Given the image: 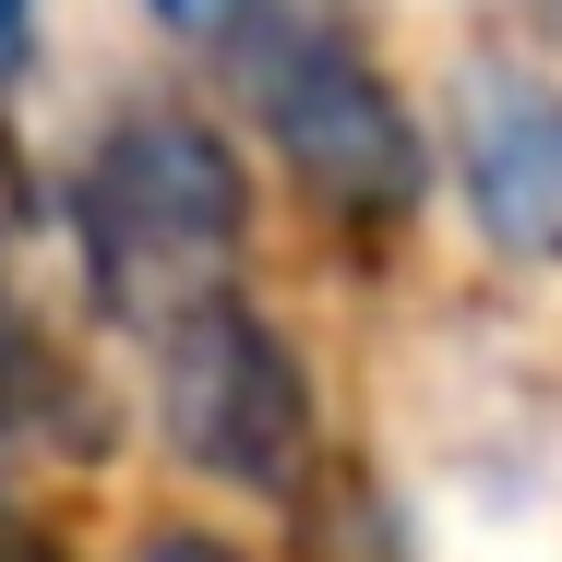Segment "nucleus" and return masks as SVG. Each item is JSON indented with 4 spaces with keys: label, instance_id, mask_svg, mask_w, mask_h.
<instances>
[{
    "label": "nucleus",
    "instance_id": "1",
    "mask_svg": "<svg viewBox=\"0 0 562 562\" xmlns=\"http://www.w3.org/2000/svg\"><path fill=\"white\" fill-rule=\"evenodd\" d=\"M60 227H72V263H85V300L120 336H156V324H180V312L239 288V263H251V168L204 109L144 97L85 144V168L60 192Z\"/></svg>",
    "mask_w": 562,
    "mask_h": 562
},
{
    "label": "nucleus",
    "instance_id": "7",
    "mask_svg": "<svg viewBox=\"0 0 562 562\" xmlns=\"http://www.w3.org/2000/svg\"><path fill=\"white\" fill-rule=\"evenodd\" d=\"M120 562H276V551H251V539L216 527V515H144Z\"/></svg>",
    "mask_w": 562,
    "mask_h": 562
},
{
    "label": "nucleus",
    "instance_id": "3",
    "mask_svg": "<svg viewBox=\"0 0 562 562\" xmlns=\"http://www.w3.org/2000/svg\"><path fill=\"white\" fill-rule=\"evenodd\" d=\"M239 85H251V120L288 168V192L324 227H407L431 204V132L395 97V72L371 48H347L336 24H263L239 36Z\"/></svg>",
    "mask_w": 562,
    "mask_h": 562
},
{
    "label": "nucleus",
    "instance_id": "10",
    "mask_svg": "<svg viewBox=\"0 0 562 562\" xmlns=\"http://www.w3.org/2000/svg\"><path fill=\"white\" fill-rule=\"evenodd\" d=\"M36 72V0H0V97Z\"/></svg>",
    "mask_w": 562,
    "mask_h": 562
},
{
    "label": "nucleus",
    "instance_id": "8",
    "mask_svg": "<svg viewBox=\"0 0 562 562\" xmlns=\"http://www.w3.org/2000/svg\"><path fill=\"white\" fill-rule=\"evenodd\" d=\"M0 562H85L72 551V515L36 479H0Z\"/></svg>",
    "mask_w": 562,
    "mask_h": 562
},
{
    "label": "nucleus",
    "instance_id": "5",
    "mask_svg": "<svg viewBox=\"0 0 562 562\" xmlns=\"http://www.w3.org/2000/svg\"><path fill=\"white\" fill-rule=\"evenodd\" d=\"M120 407L85 371V347H60L36 312H0V479H48V467H109Z\"/></svg>",
    "mask_w": 562,
    "mask_h": 562
},
{
    "label": "nucleus",
    "instance_id": "4",
    "mask_svg": "<svg viewBox=\"0 0 562 562\" xmlns=\"http://www.w3.org/2000/svg\"><path fill=\"white\" fill-rule=\"evenodd\" d=\"M454 192L503 263H562V85L527 60L467 72L454 97Z\"/></svg>",
    "mask_w": 562,
    "mask_h": 562
},
{
    "label": "nucleus",
    "instance_id": "2",
    "mask_svg": "<svg viewBox=\"0 0 562 562\" xmlns=\"http://www.w3.org/2000/svg\"><path fill=\"white\" fill-rule=\"evenodd\" d=\"M144 407H156V443L180 454V479H204L227 503H263V515H288L312 491V467L336 454L312 359L251 288L144 336Z\"/></svg>",
    "mask_w": 562,
    "mask_h": 562
},
{
    "label": "nucleus",
    "instance_id": "9",
    "mask_svg": "<svg viewBox=\"0 0 562 562\" xmlns=\"http://www.w3.org/2000/svg\"><path fill=\"white\" fill-rule=\"evenodd\" d=\"M36 216H48V180H36V156L12 144V120H0V263L36 239ZM0 312H12V300H0Z\"/></svg>",
    "mask_w": 562,
    "mask_h": 562
},
{
    "label": "nucleus",
    "instance_id": "11",
    "mask_svg": "<svg viewBox=\"0 0 562 562\" xmlns=\"http://www.w3.org/2000/svg\"><path fill=\"white\" fill-rule=\"evenodd\" d=\"M144 12H156L168 36H227V24L251 12V0H144Z\"/></svg>",
    "mask_w": 562,
    "mask_h": 562
},
{
    "label": "nucleus",
    "instance_id": "6",
    "mask_svg": "<svg viewBox=\"0 0 562 562\" xmlns=\"http://www.w3.org/2000/svg\"><path fill=\"white\" fill-rule=\"evenodd\" d=\"M276 527H288L276 562H419V527H407L395 479H383L371 454H347V443L312 467V491H300Z\"/></svg>",
    "mask_w": 562,
    "mask_h": 562
}]
</instances>
